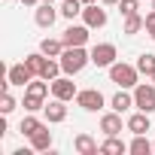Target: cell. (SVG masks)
I'll return each instance as SVG.
<instances>
[{
    "label": "cell",
    "instance_id": "cell-1",
    "mask_svg": "<svg viewBox=\"0 0 155 155\" xmlns=\"http://www.w3.org/2000/svg\"><path fill=\"white\" fill-rule=\"evenodd\" d=\"M58 61H61V70L67 76H76L85 70V64H91V52H85V46H64Z\"/></svg>",
    "mask_w": 155,
    "mask_h": 155
},
{
    "label": "cell",
    "instance_id": "cell-2",
    "mask_svg": "<svg viewBox=\"0 0 155 155\" xmlns=\"http://www.w3.org/2000/svg\"><path fill=\"white\" fill-rule=\"evenodd\" d=\"M137 79H140V70H137V64L116 61V64L110 67V82H116L119 88H137Z\"/></svg>",
    "mask_w": 155,
    "mask_h": 155
},
{
    "label": "cell",
    "instance_id": "cell-3",
    "mask_svg": "<svg viewBox=\"0 0 155 155\" xmlns=\"http://www.w3.org/2000/svg\"><path fill=\"white\" fill-rule=\"evenodd\" d=\"M134 107L143 113H155V82H137L134 88Z\"/></svg>",
    "mask_w": 155,
    "mask_h": 155
},
{
    "label": "cell",
    "instance_id": "cell-4",
    "mask_svg": "<svg viewBox=\"0 0 155 155\" xmlns=\"http://www.w3.org/2000/svg\"><path fill=\"white\" fill-rule=\"evenodd\" d=\"M76 94H79V88H76L73 76H58V79H52V97L58 101H76Z\"/></svg>",
    "mask_w": 155,
    "mask_h": 155
},
{
    "label": "cell",
    "instance_id": "cell-5",
    "mask_svg": "<svg viewBox=\"0 0 155 155\" xmlns=\"http://www.w3.org/2000/svg\"><path fill=\"white\" fill-rule=\"evenodd\" d=\"M116 58H119V52H116V46L113 43H97L94 49H91V64L94 67H113L116 64Z\"/></svg>",
    "mask_w": 155,
    "mask_h": 155
},
{
    "label": "cell",
    "instance_id": "cell-6",
    "mask_svg": "<svg viewBox=\"0 0 155 155\" xmlns=\"http://www.w3.org/2000/svg\"><path fill=\"white\" fill-rule=\"evenodd\" d=\"M76 107H82L85 113H97V110H104V94L97 88H82L76 94Z\"/></svg>",
    "mask_w": 155,
    "mask_h": 155
},
{
    "label": "cell",
    "instance_id": "cell-7",
    "mask_svg": "<svg viewBox=\"0 0 155 155\" xmlns=\"http://www.w3.org/2000/svg\"><path fill=\"white\" fill-rule=\"evenodd\" d=\"M34 79V70L21 61V64H12L6 70V85H18V88H28V82Z\"/></svg>",
    "mask_w": 155,
    "mask_h": 155
},
{
    "label": "cell",
    "instance_id": "cell-8",
    "mask_svg": "<svg viewBox=\"0 0 155 155\" xmlns=\"http://www.w3.org/2000/svg\"><path fill=\"white\" fill-rule=\"evenodd\" d=\"M88 31H91V28H88L85 21H82V25H70L61 40H64V46H85V43H88Z\"/></svg>",
    "mask_w": 155,
    "mask_h": 155
},
{
    "label": "cell",
    "instance_id": "cell-9",
    "mask_svg": "<svg viewBox=\"0 0 155 155\" xmlns=\"http://www.w3.org/2000/svg\"><path fill=\"white\" fill-rule=\"evenodd\" d=\"M122 128H128V125H122V113H104L101 116V131L107 134V137H119L122 134Z\"/></svg>",
    "mask_w": 155,
    "mask_h": 155
},
{
    "label": "cell",
    "instance_id": "cell-10",
    "mask_svg": "<svg viewBox=\"0 0 155 155\" xmlns=\"http://www.w3.org/2000/svg\"><path fill=\"white\" fill-rule=\"evenodd\" d=\"M82 21L94 31V28H104L107 25V9H101L97 3H88L85 9H82Z\"/></svg>",
    "mask_w": 155,
    "mask_h": 155
},
{
    "label": "cell",
    "instance_id": "cell-11",
    "mask_svg": "<svg viewBox=\"0 0 155 155\" xmlns=\"http://www.w3.org/2000/svg\"><path fill=\"white\" fill-rule=\"evenodd\" d=\"M58 12H61V9H55L52 3H46V0H43V3L37 6V12H34V21H37L40 28H52L55 18H58Z\"/></svg>",
    "mask_w": 155,
    "mask_h": 155
},
{
    "label": "cell",
    "instance_id": "cell-12",
    "mask_svg": "<svg viewBox=\"0 0 155 155\" xmlns=\"http://www.w3.org/2000/svg\"><path fill=\"white\" fill-rule=\"evenodd\" d=\"M64 104H67V101H58V97H55L52 104H46V107H43V113H46V122H49V125H61V122L67 119V107H64Z\"/></svg>",
    "mask_w": 155,
    "mask_h": 155
},
{
    "label": "cell",
    "instance_id": "cell-13",
    "mask_svg": "<svg viewBox=\"0 0 155 155\" xmlns=\"http://www.w3.org/2000/svg\"><path fill=\"white\" fill-rule=\"evenodd\" d=\"M73 149L79 152V155H97V152H101V146L94 143V137H91V134H76Z\"/></svg>",
    "mask_w": 155,
    "mask_h": 155
},
{
    "label": "cell",
    "instance_id": "cell-14",
    "mask_svg": "<svg viewBox=\"0 0 155 155\" xmlns=\"http://www.w3.org/2000/svg\"><path fill=\"white\" fill-rule=\"evenodd\" d=\"M125 125H128V131H131V134H146V131H152L149 113H143V110H140V113H134V116H131Z\"/></svg>",
    "mask_w": 155,
    "mask_h": 155
},
{
    "label": "cell",
    "instance_id": "cell-15",
    "mask_svg": "<svg viewBox=\"0 0 155 155\" xmlns=\"http://www.w3.org/2000/svg\"><path fill=\"white\" fill-rule=\"evenodd\" d=\"M31 149H34V152H49V149H52V131H49L46 125L31 137Z\"/></svg>",
    "mask_w": 155,
    "mask_h": 155
},
{
    "label": "cell",
    "instance_id": "cell-16",
    "mask_svg": "<svg viewBox=\"0 0 155 155\" xmlns=\"http://www.w3.org/2000/svg\"><path fill=\"white\" fill-rule=\"evenodd\" d=\"M128 152H131V155H149V152H155V143H149V140H146V134H134V140H131Z\"/></svg>",
    "mask_w": 155,
    "mask_h": 155
},
{
    "label": "cell",
    "instance_id": "cell-17",
    "mask_svg": "<svg viewBox=\"0 0 155 155\" xmlns=\"http://www.w3.org/2000/svg\"><path fill=\"white\" fill-rule=\"evenodd\" d=\"M110 107H113L116 113H128V110L134 107V94H128V91L122 88V91H116V94H113V101H110Z\"/></svg>",
    "mask_w": 155,
    "mask_h": 155
},
{
    "label": "cell",
    "instance_id": "cell-18",
    "mask_svg": "<svg viewBox=\"0 0 155 155\" xmlns=\"http://www.w3.org/2000/svg\"><path fill=\"white\" fill-rule=\"evenodd\" d=\"M128 37H134V34H140V31H146V18L140 15V12H134V15H125V28H122Z\"/></svg>",
    "mask_w": 155,
    "mask_h": 155
},
{
    "label": "cell",
    "instance_id": "cell-19",
    "mask_svg": "<svg viewBox=\"0 0 155 155\" xmlns=\"http://www.w3.org/2000/svg\"><path fill=\"white\" fill-rule=\"evenodd\" d=\"M40 52L49 55V58H61V52H64V40H52V37H46V40L40 43Z\"/></svg>",
    "mask_w": 155,
    "mask_h": 155
},
{
    "label": "cell",
    "instance_id": "cell-20",
    "mask_svg": "<svg viewBox=\"0 0 155 155\" xmlns=\"http://www.w3.org/2000/svg\"><path fill=\"white\" fill-rule=\"evenodd\" d=\"M82 9H85V3H82V0H64V3H61V15L64 18H76V15H82Z\"/></svg>",
    "mask_w": 155,
    "mask_h": 155
},
{
    "label": "cell",
    "instance_id": "cell-21",
    "mask_svg": "<svg viewBox=\"0 0 155 155\" xmlns=\"http://www.w3.org/2000/svg\"><path fill=\"white\" fill-rule=\"evenodd\" d=\"M46 61H49V55H43V52H34V55H28V58H25V64L34 70V76H43Z\"/></svg>",
    "mask_w": 155,
    "mask_h": 155
},
{
    "label": "cell",
    "instance_id": "cell-22",
    "mask_svg": "<svg viewBox=\"0 0 155 155\" xmlns=\"http://www.w3.org/2000/svg\"><path fill=\"white\" fill-rule=\"evenodd\" d=\"M101 152H104V155H122V152H128V146H125L119 137H107V140L101 143Z\"/></svg>",
    "mask_w": 155,
    "mask_h": 155
},
{
    "label": "cell",
    "instance_id": "cell-23",
    "mask_svg": "<svg viewBox=\"0 0 155 155\" xmlns=\"http://www.w3.org/2000/svg\"><path fill=\"white\" fill-rule=\"evenodd\" d=\"M137 70H140L143 76H152V73H155V55H152V52H143V55L137 58Z\"/></svg>",
    "mask_w": 155,
    "mask_h": 155
},
{
    "label": "cell",
    "instance_id": "cell-24",
    "mask_svg": "<svg viewBox=\"0 0 155 155\" xmlns=\"http://www.w3.org/2000/svg\"><path fill=\"white\" fill-rule=\"evenodd\" d=\"M40 128H43V122H40L37 116H25V119H21V128H18V131H21L25 137H34V134H37Z\"/></svg>",
    "mask_w": 155,
    "mask_h": 155
},
{
    "label": "cell",
    "instance_id": "cell-25",
    "mask_svg": "<svg viewBox=\"0 0 155 155\" xmlns=\"http://www.w3.org/2000/svg\"><path fill=\"white\" fill-rule=\"evenodd\" d=\"M43 107H46V97L28 94V91H25V110H28V113H37V110H43Z\"/></svg>",
    "mask_w": 155,
    "mask_h": 155
},
{
    "label": "cell",
    "instance_id": "cell-26",
    "mask_svg": "<svg viewBox=\"0 0 155 155\" xmlns=\"http://www.w3.org/2000/svg\"><path fill=\"white\" fill-rule=\"evenodd\" d=\"M15 110V97L9 94V88H3V97H0V113H3V116H9Z\"/></svg>",
    "mask_w": 155,
    "mask_h": 155
},
{
    "label": "cell",
    "instance_id": "cell-27",
    "mask_svg": "<svg viewBox=\"0 0 155 155\" xmlns=\"http://www.w3.org/2000/svg\"><path fill=\"white\" fill-rule=\"evenodd\" d=\"M119 12L122 15H134L137 12V0H119Z\"/></svg>",
    "mask_w": 155,
    "mask_h": 155
},
{
    "label": "cell",
    "instance_id": "cell-28",
    "mask_svg": "<svg viewBox=\"0 0 155 155\" xmlns=\"http://www.w3.org/2000/svg\"><path fill=\"white\" fill-rule=\"evenodd\" d=\"M143 18H146V31H149V37L155 40V9H152V12H146Z\"/></svg>",
    "mask_w": 155,
    "mask_h": 155
},
{
    "label": "cell",
    "instance_id": "cell-29",
    "mask_svg": "<svg viewBox=\"0 0 155 155\" xmlns=\"http://www.w3.org/2000/svg\"><path fill=\"white\" fill-rule=\"evenodd\" d=\"M21 3H25V6H40L43 0H21Z\"/></svg>",
    "mask_w": 155,
    "mask_h": 155
},
{
    "label": "cell",
    "instance_id": "cell-30",
    "mask_svg": "<svg viewBox=\"0 0 155 155\" xmlns=\"http://www.w3.org/2000/svg\"><path fill=\"white\" fill-rule=\"evenodd\" d=\"M104 6H119V0H101Z\"/></svg>",
    "mask_w": 155,
    "mask_h": 155
},
{
    "label": "cell",
    "instance_id": "cell-31",
    "mask_svg": "<svg viewBox=\"0 0 155 155\" xmlns=\"http://www.w3.org/2000/svg\"><path fill=\"white\" fill-rule=\"evenodd\" d=\"M82 3H85V6H88V3H97V0H82Z\"/></svg>",
    "mask_w": 155,
    "mask_h": 155
},
{
    "label": "cell",
    "instance_id": "cell-32",
    "mask_svg": "<svg viewBox=\"0 0 155 155\" xmlns=\"http://www.w3.org/2000/svg\"><path fill=\"white\" fill-rule=\"evenodd\" d=\"M149 79H152V82H155V73H152V76H149Z\"/></svg>",
    "mask_w": 155,
    "mask_h": 155
},
{
    "label": "cell",
    "instance_id": "cell-33",
    "mask_svg": "<svg viewBox=\"0 0 155 155\" xmlns=\"http://www.w3.org/2000/svg\"><path fill=\"white\" fill-rule=\"evenodd\" d=\"M46 3H55V0H46Z\"/></svg>",
    "mask_w": 155,
    "mask_h": 155
},
{
    "label": "cell",
    "instance_id": "cell-34",
    "mask_svg": "<svg viewBox=\"0 0 155 155\" xmlns=\"http://www.w3.org/2000/svg\"><path fill=\"white\" fill-rule=\"evenodd\" d=\"M152 9H155V0H152Z\"/></svg>",
    "mask_w": 155,
    "mask_h": 155
},
{
    "label": "cell",
    "instance_id": "cell-35",
    "mask_svg": "<svg viewBox=\"0 0 155 155\" xmlns=\"http://www.w3.org/2000/svg\"><path fill=\"white\" fill-rule=\"evenodd\" d=\"M152 143H155V140H152Z\"/></svg>",
    "mask_w": 155,
    "mask_h": 155
}]
</instances>
